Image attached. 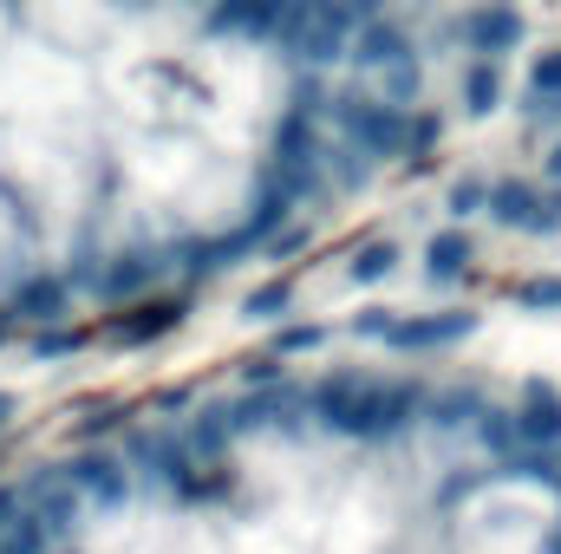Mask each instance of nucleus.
I'll return each instance as SVG.
<instances>
[{
    "instance_id": "obj_11",
    "label": "nucleus",
    "mask_w": 561,
    "mask_h": 554,
    "mask_svg": "<svg viewBox=\"0 0 561 554\" xmlns=\"http://www.w3.org/2000/svg\"><path fill=\"white\" fill-rule=\"evenodd\" d=\"M470 262H477V249H470V235H463V229H444V235H431V242H424V275L437 280V287L463 280V275H470Z\"/></svg>"
},
{
    "instance_id": "obj_8",
    "label": "nucleus",
    "mask_w": 561,
    "mask_h": 554,
    "mask_svg": "<svg viewBox=\"0 0 561 554\" xmlns=\"http://www.w3.org/2000/svg\"><path fill=\"white\" fill-rule=\"evenodd\" d=\"M66 483H72V496L79 503H125V489H131V476H125V463L118 457H79V463H66Z\"/></svg>"
},
{
    "instance_id": "obj_28",
    "label": "nucleus",
    "mask_w": 561,
    "mask_h": 554,
    "mask_svg": "<svg viewBox=\"0 0 561 554\" xmlns=\"http://www.w3.org/2000/svg\"><path fill=\"white\" fill-rule=\"evenodd\" d=\"M561 229V196H549L542 209H536V222H529V235H556Z\"/></svg>"
},
{
    "instance_id": "obj_22",
    "label": "nucleus",
    "mask_w": 561,
    "mask_h": 554,
    "mask_svg": "<svg viewBox=\"0 0 561 554\" xmlns=\"http://www.w3.org/2000/svg\"><path fill=\"white\" fill-rule=\"evenodd\" d=\"M483 203H490V183H477V176H457V183H450V196H444V209H450L457 222H463V216H477Z\"/></svg>"
},
{
    "instance_id": "obj_6",
    "label": "nucleus",
    "mask_w": 561,
    "mask_h": 554,
    "mask_svg": "<svg viewBox=\"0 0 561 554\" xmlns=\"http://www.w3.org/2000/svg\"><path fill=\"white\" fill-rule=\"evenodd\" d=\"M516 443H529V450H556L561 443V392L549 379H529L523 392H516Z\"/></svg>"
},
{
    "instance_id": "obj_33",
    "label": "nucleus",
    "mask_w": 561,
    "mask_h": 554,
    "mask_svg": "<svg viewBox=\"0 0 561 554\" xmlns=\"http://www.w3.org/2000/svg\"><path fill=\"white\" fill-rule=\"evenodd\" d=\"M7 417H13V392H0V424H7Z\"/></svg>"
},
{
    "instance_id": "obj_15",
    "label": "nucleus",
    "mask_w": 561,
    "mask_h": 554,
    "mask_svg": "<svg viewBox=\"0 0 561 554\" xmlns=\"http://www.w3.org/2000/svg\"><path fill=\"white\" fill-rule=\"evenodd\" d=\"M392 268H399V249H392V242H366V249H353L346 280H353V287H373V280H386Z\"/></svg>"
},
{
    "instance_id": "obj_30",
    "label": "nucleus",
    "mask_w": 561,
    "mask_h": 554,
    "mask_svg": "<svg viewBox=\"0 0 561 554\" xmlns=\"http://www.w3.org/2000/svg\"><path fill=\"white\" fill-rule=\"evenodd\" d=\"M294 249H307V229L294 222V229H280L275 242H268V255H294Z\"/></svg>"
},
{
    "instance_id": "obj_34",
    "label": "nucleus",
    "mask_w": 561,
    "mask_h": 554,
    "mask_svg": "<svg viewBox=\"0 0 561 554\" xmlns=\"http://www.w3.org/2000/svg\"><path fill=\"white\" fill-rule=\"evenodd\" d=\"M549 176H561V143L549 150Z\"/></svg>"
},
{
    "instance_id": "obj_9",
    "label": "nucleus",
    "mask_w": 561,
    "mask_h": 554,
    "mask_svg": "<svg viewBox=\"0 0 561 554\" xmlns=\"http://www.w3.org/2000/svg\"><path fill=\"white\" fill-rule=\"evenodd\" d=\"M359 392H366V379H359V372H333V379H320V385L307 392V412L320 417L327 430H340V437H346V424H353V412H359Z\"/></svg>"
},
{
    "instance_id": "obj_24",
    "label": "nucleus",
    "mask_w": 561,
    "mask_h": 554,
    "mask_svg": "<svg viewBox=\"0 0 561 554\" xmlns=\"http://www.w3.org/2000/svg\"><path fill=\"white\" fill-rule=\"evenodd\" d=\"M529 92H536V99H561V46L529 66Z\"/></svg>"
},
{
    "instance_id": "obj_17",
    "label": "nucleus",
    "mask_w": 561,
    "mask_h": 554,
    "mask_svg": "<svg viewBox=\"0 0 561 554\" xmlns=\"http://www.w3.org/2000/svg\"><path fill=\"white\" fill-rule=\"evenodd\" d=\"M176 320H183V307H170V300H163V307H144L138 320H118V339H157V333H170Z\"/></svg>"
},
{
    "instance_id": "obj_5",
    "label": "nucleus",
    "mask_w": 561,
    "mask_h": 554,
    "mask_svg": "<svg viewBox=\"0 0 561 554\" xmlns=\"http://www.w3.org/2000/svg\"><path fill=\"white\" fill-rule=\"evenodd\" d=\"M470 333H477V313L470 307H450V313H412V320H399L386 333V346L392 353H437V346H457Z\"/></svg>"
},
{
    "instance_id": "obj_4",
    "label": "nucleus",
    "mask_w": 561,
    "mask_h": 554,
    "mask_svg": "<svg viewBox=\"0 0 561 554\" xmlns=\"http://www.w3.org/2000/svg\"><path fill=\"white\" fill-rule=\"evenodd\" d=\"M457 33H463V46H470V53H477L483 66H496L503 53H516V46H523V33H529V20H523L516 7H470Z\"/></svg>"
},
{
    "instance_id": "obj_31",
    "label": "nucleus",
    "mask_w": 561,
    "mask_h": 554,
    "mask_svg": "<svg viewBox=\"0 0 561 554\" xmlns=\"http://www.w3.org/2000/svg\"><path fill=\"white\" fill-rule=\"evenodd\" d=\"M405 143H412V150H431V143H437V118H419V125H405Z\"/></svg>"
},
{
    "instance_id": "obj_2",
    "label": "nucleus",
    "mask_w": 561,
    "mask_h": 554,
    "mask_svg": "<svg viewBox=\"0 0 561 554\" xmlns=\"http://www.w3.org/2000/svg\"><path fill=\"white\" fill-rule=\"evenodd\" d=\"M419 412H424V392H419V385H405V379H366L359 412H353V424H346V437L386 443V437H399V430H405Z\"/></svg>"
},
{
    "instance_id": "obj_29",
    "label": "nucleus",
    "mask_w": 561,
    "mask_h": 554,
    "mask_svg": "<svg viewBox=\"0 0 561 554\" xmlns=\"http://www.w3.org/2000/svg\"><path fill=\"white\" fill-rule=\"evenodd\" d=\"M333 176H340V183L353 189V183H366V163H359L353 150H340V163H333Z\"/></svg>"
},
{
    "instance_id": "obj_25",
    "label": "nucleus",
    "mask_w": 561,
    "mask_h": 554,
    "mask_svg": "<svg viewBox=\"0 0 561 554\" xmlns=\"http://www.w3.org/2000/svg\"><path fill=\"white\" fill-rule=\"evenodd\" d=\"M320 112H327V85H320V79H313V72H307V79H300V85H294V118H307V125H313V118H320Z\"/></svg>"
},
{
    "instance_id": "obj_21",
    "label": "nucleus",
    "mask_w": 561,
    "mask_h": 554,
    "mask_svg": "<svg viewBox=\"0 0 561 554\" xmlns=\"http://www.w3.org/2000/svg\"><path fill=\"white\" fill-rule=\"evenodd\" d=\"M320 346H327V326H313V320H307V326H280V333H275V359H294V353H320Z\"/></svg>"
},
{
    "instance_id": "obj_12",
    "label": "nucleus",
    "mask_w": 561,
    "mask_h": 554,
    "mask_svg": "<svg viewBox=\"0 0 561 554\" xmlns=\"http://www.w3.org/2000/svg\"><path fill=\"white\" fill-rule=\"evenodd\" d=\"M66 300H72V287L66 280H53V275H33V280H20V293H13V313L20 320H66Z\"/></svg>"
},
{
    "instance_id": "obj_23",
    "label": "nucleus",
    "mask_w": 561,
    "mask_h": 554,
    "mask_svg": "<svg viewBox=\"0 0 561 554\" xmlns=\"http://www.w3.org/2000/svg\"><path fill=\"white\" fill-rule=\"evenodd\" d=\"M477 430H483V443H490V450H503V463L516 457V417H510V412H483V417H477Z\"/></svg>"
},
{
    "instance_id": "obj_3",
    "label": "nucleus",
    "mask_w": 561,
    "mask_h": 554,
    "mask_svg": "<svg viewBox=\"0 0 561 554\" xmlns=\"http://www.w3.org/2000/svg\"><path fill=\"white\" fill-rule=\"evenodd\" d=\"M333 112H340V131L353 138L359 157H392V150H405V112H392L386 99L346 92V99H333Z\"/></svg>"
},
{
    "instance_id": "obj_27",
    "label": "nucleus",
    "mask_w": 561,
    "mask_h": 554,
    "mask_svg": "<svg viewBox=\"0 0 561 554\" xmlns=\"http://www.w3.org/2000/svg\"><path fill=\"white\" fill-rule=\"evenodd\" d=\"M242 379H249V385H262V392H275V385H280V359H275V353H268V359H249V366H242Z\"/></svg>"
},
{
    "instance_id": "obj_32",
    "label": "nucleus",
    "mask_w": 561,
    "mask_h": 554,
    "mask_svg": "<svg viewBox=\"0 0 561 554\" xmlns=\"http://www.w3.org/2000/svg\"><path fill=\"white\" fill-rule=\"evenodd\" d=\"M72 346H79V333H46L33 353H39V359H53V353H72Z\"/></svg>"
},
{
    "instance_id": "obj_18",
    "label": "nucleus",
    "mask_w": 561,
    "mask_h": 554,
    "mask_svg": "<svg viewBox=\"0 0 561 554\" xmlns=\"http://www.w3.org/2000/svg\"><path fill=\"white\" fill-rule=\"evenodd\" d=\"M431 417H437L444 430H457L463 417H483V399H477V392H457V385H450V392H437V399H431Z\"/></svg>"
},
{
    "instance_id": "obj_7",
    "label": "nucleus",
    "mask_w": 561,
    "mask_h": 554,
    "mask_svg": "<svg viewBox=\"0 0 561 554\" xmlns=\"http://www.w3.org/2000/svg\"><path fill=\"white\" fill-rule=\"evenodd\" d=\"M359 72H392V66H405L412 59V33L399 26V20H373L366 33H353V53H346Z\"/></svg>"
},
{
    "instance_id": "obj_20",
    "label": "nucleus",
    "mask_w": 561,
    "mask_h": 554,
    "mask_svg": "<svg viewBox=\"0 0 561 554\" xmlns=\"http://www.w3.org/2000/svg\"><path fill=\"white\" fill-rule=\"evenodd\" d=\"M516 307H529V313H561V275L516 280Z\"/></svg>"
},
{
    "instance_id": "obj_13",
    "label": "nucleus",
    "mask_w": 561,
    "mask_h": 554,
    "mask_svg": "<svg viewBox=\"0 0 561 554\" xmlns=\"http://www.w3.org/2000/svg\"><path fill=\"white\" fill-rule=\"evenodd\" d=\"M483 209H490L503 229H529V222H536V209H542V196H536V183H496Z\"/></svg>"
},
{
    "instance_id": "obj_14",
    "label": "nucleus",
    "mask_w": 561,
    "mask_h": 554,
    "mask_svg": "<svg viewBox=\"0 0 561 554\" xmlns=\"http://www.w3.org/2000/svg\"><path fill=\"white\" fill-rule=\"evenodd\" d=\"M496 105H503V72L483 66V59H470V66H463V112H470V118H490Z\"/></svg>"
},
{
    "instance_id": "obj_1",
    "label": "nucleus",
    "mask_w": 561,
    "mask_h": 554,
    "mask_svg": "<svg viewBox=\"0 0 561 554\" xmlns=\"http://www.w3.org/2000/svg\"><path fill=\"white\" fill-rule=\"evenodd\" d=\"M373 20H379L373 0H346V7H333V0H300V7L280 13L275 39H280V53H287L294 66L320 72V66L346 59V53H353V33H366Z\"/></svg>"
},
{
    "instance_id": "obj_10",
    "label": "nucleus",
    "mask_w": 561,
    "mask_h": 554,
    "mask_svg": "<svg viewBox=\"0 0 561 554\" xmlns=\"http://www.w3.org/2000/svg\"><path fill=\"white\" fill-rule=\"evenodd\" d=\"M280 0H229V7H216L209 13V33H242V39H268L280 33Z\"/></svg>"
},
{
    "instance_id": "obj_19",
    "label": "nucleus",
    "mask_w": 561,
    "mask_h": 554,
    "mask_svg": "<svg viewBox=\"0 0 561 554\" xmlns=\"http://www.w3.org/2000/svg\"><path fill=\"white\" fill-rule=\"evenodd\" d=\"M419 92H424V72H419V59H405V66H392V72H386V105H392V112H405V105H419Z\"/></svg>"
},
{
    "instance_id": "obj_35",
    "label": "nucleus",
    "mask_w": 561,
    "mask_h": 554,
    "mask_svg": "<svg viewBox=\"0 0 561 554\" xmlns=\"http://www.w3.org/2000/svg\"><path fill=\"white\" fill-rule=\"evenodd\" d=\"M549 554H561V529H556V542H549Z\"/></svg>"
},
{
    "instance_id": "obj_26",
    "label": "nucleus",
    "mask_w": 561,
    "mask_h": 554,
    "mask_svg": "<svg viewBox=\"0 0 561 554\" xmlns=\"http://www.w3.org/2000/svg\"><path fill=\"white\" fill-rule=\"evenodd\" d=\"M392 326H399V313H392V307H366V313L353 320V333H359V339H386Z\"/></svg>"
},
{
    "instance_id": "obj_16",
    "label": "nucleus",
    "mask_w": 561,
    "mask_h": 554,
    "mask_svg": "<svg viewBox=\"0 0 561 554\" xmlns=\"http://www.w3.org/2000/svg\"><path fill=\"white\" fill-rule=\"evenodd\" d=\"M294 307V280H262L249 300H242V320H280Z\"/></svg>"
}]
</instances>
